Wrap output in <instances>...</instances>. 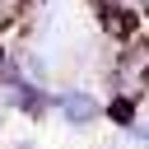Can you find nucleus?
<instances>
[{
	"instance_id": "nucleus-5",
	"label": "nucleus",
	"mask_w": 149,
	"mask_h": 149,
	"mask_svg": "<svg viewBox=\"0 0 149 149\" xmlns=\"http://www.w3.org/2000/svg\"><path fill=\"white\" fill-rule=\"evenodd\" d=\"M9 149H42V144H37V140H33V135H23V140H14V144H9Z\"/></svg>"
},
{
	"instance_id": "nucleus-2",
	"label": "nucleus",
	"mask_w": 149,
	"mask_h": 149,
	"mask_svg": "<svg viewBox=\"0 0 149 149\" xmlns=\"http://www.w3.org/2000/svg\"><path fill=\"white\" fill-rule=\"evenodd\" d=\"M0 98H5V107H9V112L28 116V121H42V116H51V88H47V84L19 79V84H14V88H5Z\"/></svg>"
},
{
	"instance_id": "nucleus-1",
	"label": "nucleus",
	"mask_w": 149,
	"mask_h": 149,
	"mask_svg": "<svg viewBox=\"0 0 149 149\" xmlns=\"http://www.w3.org/2000/svg\"><path fill=\"white\" fill-rule=\"evenodd\" d=\"M51 112L65 130H93L102 121V93H93L84 84H65L51 93Z\"/></svg>"
},
{
	"instance_id": "nucleus-3",
	"label": "nucleus",
	"mask_w": 149,
	"mask_h": 149,
	"mask_svg": "<svg viewBox=\"0 0 149 149\" xmlns=\"http://www.w3.org/2000/svg\"><path fill=\"white\" fill-rule=\"evenodd\" d=\"M140 107H144V93H112V98H102V121H112L126 135L140 121Z\"/></svg>"
},
{
	"instance_id": "nucleus-6",
	"label": "nucleus",
	"mask_w": 149,
	"mask_h": 149,
	"mask_svg": "<svg viewBox=\"0 0 149 149\" xmlns=\"http://www.w3.org/2000/svg\"><path fill=\"white\" fill-rule=\"evenodd\" d=\"M5 121H9V107H5V98H0V130H5Z\"/></svg>"
},
{
	"instance_id": "nucleus-4",
	"label": "nucleus",
	"mask_w": 149,
	"mask_h": 149,
	"mask_svg": "<svg viewBox=\"0 0 149 149\" xmlns=\"http://www.w3.org/2000/svg\"><path fill=\"white\" fill-rule=\"evenodd\" d=\"M126 140H130V144H140V149H149V116H140V121L126 130Z\"/></svg>"
}]
</instances>
